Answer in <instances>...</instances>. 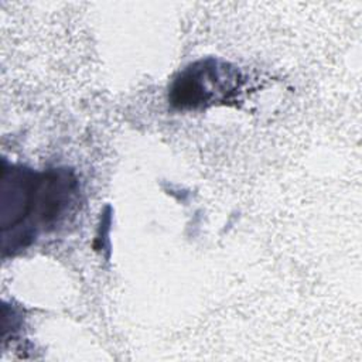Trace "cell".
Masks as SVG:
<instances>
[{
    "instance_id": "cell-1",
    "label": "cell",
    "mask_w": 362,
    "mask_h": 362,
    "mask_svg": "<svg viewBox=\"0 0 362 362\" xmlns=\"http://www.w3.org/2000/svg\"><path fill=\"white\" fill-rule=\"evenodd\" d=\"M76 182L66 171L40 174L6 167L0 178L3 255L27 247L41 230L58 222L72 201Z\"/></svg>"
},
{
    "instance_id": "cell-2",
    "label": "cell",
    "mask_w": 362,
    "mask_h": 362,
    "mask_svg": "<svg viewBox=\"0 0 362 362\" xmlns=\"http://www.w3.org/2000/svg\"><path fill=\"white\" fill-rule=\"evenodd\" d=\"M238 72L215 59L189 65L171 86V103L180 109L205 106L226 98L238 86Z\"/></svg>"
}]
</instances>
